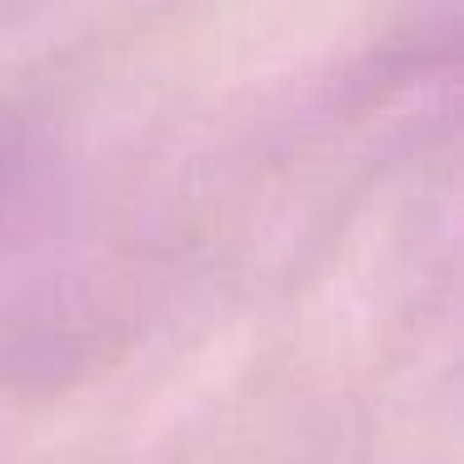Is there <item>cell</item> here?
I'll list each match as a JSON object with an SVG mask.
<instances>
[{
    "label": "cell",
    "mask_w": 464,
    "mask_h": 464,
    "mask_svg": "<svg viewBox=\"0 0 464 464\" xmlns=\"http://www.w3.org/2000/svg\"><path fill=\"white\" fill-rule=\"evenodd\" d=\"M5 185H11V150L0 145V195H5Z\"/></svg>",
    "instance_id": "cell-1"
}]
</instances>
